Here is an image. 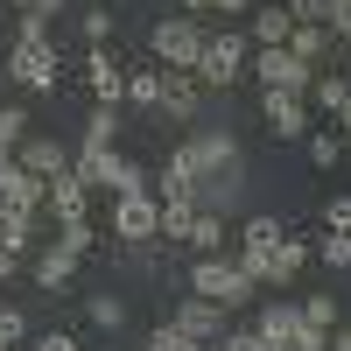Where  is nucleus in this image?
<instances>
[{
  "label": "nucleus",
  "mask_w": 351,
  "mask_h": 351,
  "mask_svg": "<svg viewBox=\"0 0 351 351\" xmlns=\"http://www.w3.org/2000/svg\"><path fill=\"white\" fill-rule=\"evenodd\" d=\"M36 218H43V211H8V204H0V246H8V253H28V246H36Z\"/></svg>",
  "instance_id": "nucleus-19"
},
{
  "label": "nucleus",
  "mask_w": 351,
  "mask_h": 351,
  "mask_svg": "<svg viewBox=\"0 0 351 351\" xmlns=\"http://www.w3.org/2000/svg\"><path fill=\"white\" fill-rule=\"evenodd\" d=\"M260 344H267V337H260V330H225L211 351H260Z\"/></svg>",
  "instance_id": "nucleus-36"
},
{
  "label": "nucleus",
  "mask_w": 351,
  "mask_h": 351,
  "mask_svg": "<svg viewBox=\"0 0 351 351\" xmlns=\"http://www.w3.org/2000/svg\"><path fill=\"white\" fill-rule=\"evenodd\" d=\"M56 239H64V246H71V253L84 260V253L99 246V232H92V218H84V225H64V232H56Z\"/></svg>",
  "instance_id": "nucleus-32"
},
{
  "label": "nucleus",
  "mask_w": 351,
  "mask_h": 351,
  "mask_svg": "<svg viewBox=\"0 0 351 351\" xmlns=\"http://www.w3.org/2000/svg\"><path fill=\"white\" fill-rule=\"evenodd\" d=\"M112 127H120V106H92V120H84V148H112Z\"/></svg>",
  "instance_id": "nucleus-21"
},
{
  "label": "nucleus",
  "mask_w": 351,
  "mask_h": 351,
  "mask_svg": "<svg viewBox=\"0 0 351 351\" xmlns=\"http://www.w3.org/2000/svg\"><path fill=\"white\" fill-rule=\"evenodd\" d=\"M190 225H197V204H162V239H169V246H176V239L190 246Z\"/></svg>",
  "instance_id": "nucleus-22"
},
{
  "label": "nucleus",
  "mask_w": 351,
  "mask_h": 351,
  "mask_svg": "<svg viewBox=\"0 0 351 351\" xmlns=\"http://www.w3.org/2000/svg\"><path fill=\"white\" fill-rule=\"evenodd\" d=\"M148 351H211V344H197L190 330H176V324H162V330L148 337Z\"/></svg>",
  "instance_id": "nucleus-29"
},
{
  "label": "nucleus",
  "mask_w": 351,
  "mask_h": 351,
  "mask_svg": "<svg viewBox=\"0 0 351 351\" xmlns=\"http://www.w3.org/2000/svg\"><path fill=\"white\" fill-rule=\"evenodd\" d=\"M127 99L155 112V106H162V71H127Z\"/></svg>",
  "instance_id": "nucleus-24"
},
{
  "label": "nucleus",
  "mask_w": 351,
  "mask_h": 351,
  "mask_svg": "<svg viewBox=\"0 0 351 351\" xmlns=\"http://www.w3.org/2000/svg\"><path fill=\"white\" fill-rule=\"evenodd\" d=\"M302 267H309V246L281 232V246H274V267H267V288H288V281H295Z\"/></svg>",
  "instance_id": "nucleus-18"
},
{
  "label": "nucleus",
  "mask_w": 351,
  "mask_h": 351,
  "mask_svg": "<svg viewBox=\"0 0 351 351\" xmlns=\"http://www.w3.org/2000/svg\"><path fill=\"white\" fill-rule=\"evenodd\" d=\"M330 351H351V330H330Z\"/></svg>",
  "instance_id": "nucleus-44"
},
{
  "label": "nucleus",
  "mask_w": 351,
  "mask_h": 351,
  "mask_svg": "<svg viewBox=\"0 0 351 351\" xmlns=\"http://www.w3.org/2000/svg\"><path fill=\"white\" fill-rule=\"evenodd\" d=\"M21 337H28V316L21 309H0V351H14Z\"/></svg>",
  "instance_id": "nucleus-34"
},
{
  "label": "nucleus",
  "mask_w": 351,
  "mask_h": 351,
  "mask_svg": "<svg viewBox=\"0 0 351 351\" xmlns=\"http://www.w3.org/2000/svg\"><path fill=\"white\" fill-rule=\"evenodd\" d=\"M232 204H239V169H225V176H204V183H197V211L225 218Z\"/></svg>",
  "instance_id": "nucleus-16"
},
{
  "label": "nucleus",
  "mask_w": 351,
  "mask_h": 351,
  "mask_svg": "<svg viewBox=\"0 0 351 351\" xmlns=\"http://www.w3.org/2000/svg\"><path fill=\"white\" fill-rule=\"evenodd\" d=\"M155 56H162V71H197V56H204L197 14H162L155 21Z\"/></svg>",
  "instance_id": "nucleus-6"
},
{
  "label": "nucleus",
  "mask_w": 351,
  "mask_h": 351,
  "mask_svg": "<svg viewBox=\"0 0 351 351\" xmlns=\"http://www.w3.org/2000/svg\"><path fill=\"white\" fill-rule=\"evenodd\" d=\"M295 309H302V324H316V330H337V295H302Z\"/></svg>",
  "instance_id": "nucleus-27"
},
{
  "label": "nucleus",
  "mask_w": 351,
  "mask_h": 351,
  "mask_svg": "<svg viewBox=\"0 0 351 351\" xmlns=\"http://www.w3.org/2000/svg\"><path fill=\"white\" fill-rule=\"evenodd\" d=\"M36 351H77V337H71V330H49V337H43Z\"/></svg>",
  "instance_id": "nucleus-40"
},
{
  "label": "nucleus",
  "mask_w": 351,
  "mask_h": 351,
  "mask_svg": "<svg viewBox=\"0 0 351 351\" xmlns=\"http://www.w3.org/2000/svg\"><path fill=\"white\" fill-rule=\"evenodd\" d=\"M309 99L324 106V112H337V106L351 99V84H344V77H316V84H309Z\"/></svg>",
  "instance_id": "nucleus-30"
},
{
  "label": "nucleus",
  "mask_w": 351,
  "mask_h": 351,
  "mask_svg": "<svg viewBox=\"0 0 351 351\" xmlns=\"http://www.w3.org/2000/svg\"><path fill=\"white\" fill-rule=\"evenodd\" d=\"M309 253L324 260V267H351V232H330V239H316Z\"/></svg>",
  "instance_id": "nucleus-28"
},
{
  "label": "nucleus",
  "mask_w": 351,
  "mask_h": 351,
  "mask_svg": "<svg viewBox=\"0 0 351 351\" xmlns=\"http://www.w3.org/2000/svg\"><path fill=\"white\" fill-rule=\"evenodd\" d=\"M8 8H14V14H43V21H49L56 8H64V0H8Z\"/></svg>",
  "instance_id": "nucleus-38"
},
{
  "label": "nucleus",
  "mask_w": 351,
  "mask_h": 351,
  "mask_svg": "<svg viewBox=\"0 0 351 351\" xmlns=\"http://www.w3.org/2000/svg\"><path fill=\"white\" fill-rule=\"evenodd\" d=\"M43 218H49L56 232H64V225H84V183H77L71 169L49 183V197H43Z\"/></svg>",
  "instance_id": "nucleus-12"
},
{
  "label": "nucleus",
  "mask_w": 351,
  "mask_h": 351,
  "mask_svg": "<svg viewBox=\"0 0 351 351\" xmlns=\"http://www.w3.org/2000/svg\"><path fill=\"white\" fill-rule=\"evenodd\" d=\"M218 14H253V0H218Z\"/></svg>",
  "instance_id": "nucleus-41"
},
{
  "label": "nucleus",
  "mask_w": 351,
  "mask_h": 351,
  "mask_svg": "<svg viewBox=\"0 0 351 351\" xmlns=\"http://www.w3.org/2000/svg\"><path fill=\"white\" fill-rule=\"evenodd\" d=\"M197 106H204V84H197V71H162V106L155 112H169V120H197Z\"/></svg>",
  "instance_id": "nucleus-10"
},
{
  "label": "nucleus",
  "mask_w": 351,
  "mask_h": 351,
  "mask_svg": "<svg viewBox=\"0 0 351 351\" xmlns=\"http://www.w3.org/2000/svg\"><path fill=\"white\" fill-rule=\"evenodd\" d=\"M14 260H21V253H8V246H0V281H8V274H14Z\"/></svg>",
  "instance_id": "nucleus-42"
},
{
  "label": "nucleus",
  "mask_w": 351,
  "mask_h": 351,
  "mask_svg": "<svg viewBox=\"0 0 351 351\" xmlns=\"http://www.w3.org/2000/svg\"><path fill=\"white\" fill-rule=\"evenodd\" d=\"M288 49L302 56L309 71H324V49H330V28L324 21H295V36H288Z\"/></svg>",
  "instance_id": "nucleus-20"
},
{
  "label": "nucleus",
  "mask_w": 351,
  "mask_h": 351,
  "mask_svg": "<svg viewBox=\"0 0 351 351\" xmlns=\"http://www.w3.org/2000/svg\"><path fill=\"white\" fill-rule=\"evenodd\" d=\"M324 28L337 43H351V0H324Z\"/></svg>",
  "instance_id": "nucleus-31"
},
{
  "label": "nucleus",
  "mask_w": 351,
  "mask_h": 351,
  "mask_svg": "<svg viewBox=\"0 0 351 351\" xmlns=\"http://www.w3.org/2000/svg\"><path fill=\"white\" fill-rule=\"evenodd\" d=\"M141 351H148V344H141Z\"/></svg>",
  "instance_id": "nucleus-47"
},
{
  "label": "nucleus",
  "mask_w": 351,
  "mask_h": 351,
  "mask_svg": "<svg viewBox=\"0 0 351 351\" xmlns=\"http://www.w3.org/2000/svg\"><path fill=\"white\" fill-rule=\"evenodd\" d=\"M169 324H176V330H190L197 344H218V337H225V309H218V302H204V295H183Z\"/></svg>",
  "instance_id": "nucleus-9"
},
{
  "label": "nucleus",
  "mask_w": 351,
  "mask_h": 351,
  "mask_svg": "<svg viewBox=\"0 0 351 351\" xmlns=\"http://www.w3.org/2000/svg\"><path fill=\"white\" fill-rule=\"evenodd\" d=\"M337 155H344L337 134H316V141H309V162H316V169H337Z\"/></svg>",
  "instance_id": "nucleus-33"
},
{
  "label": "nucleus",
  "mask_w": 351,
  "mask_h": 351,
  "mask_svg": "<svg viewBox=\"0 0 351 351\" xmlns=\"http://www.w3.org/2000/svg\"><path fill=\"white\" fill-rule=\"evenodd\" d=\"M288 14L295 21H324V0H288Z\"/></svg>",
  "instance_id": "nucleus-39"
},
{
  "label": "nucleus",
  "mask_w": 351,
  "mask_h": 351,
  "mask_svg": "<svg viewBox=\"0 0 351 351\" xmlns=\"http://www.w3.org/2000/svg\"><path fill=\"white\" fill-rule=\"evenodd\" d=\"M190 295L218 302V309H246V302H253V281L239 274V260H225V253H197V260H190Z\"/></svg>",
  "instance_id": "nucleus-1"
},
{
  "label": "nucleus",
  "mask_w": 351,
  "mask_h": 351,
  "mask_svg": "<svg viewBox=\"0 0 351 351\" xmlns=\"http://www.w3.org/2000/svg\"><path fill=\"white\" fill-rule=\"evenodd\" d=\"M43 197H49V183H43V176H28L21 162H8V169H0V204H8V211H43Z\"/></svg>",
  "instance_id": "nucleus-13"
},
{
  "label": "nucleus",
  "mask_w": 351,
  "mask_h": 351,
  "mask_svg": "<svg viewBox=\"0 0 351 351\" xmlns=\"http://www.w3.org/2000/svg\"><path fill=\"white\" fill-rule=\"evenodd\" d=\"M260 112H267V134L274 141H302L309 134V99H295V92H267Z\"/></svg>",
  "instance_id": "nucleus-8"
},
{
  "label": "nucleus",
  "mask_w": 351,
  "mask_h": 351,
  "mask_svg": "<svg viewBox=\"0 0 351 351\" xmlns=\"http://www.w3.org/2000/svg\"><path fill=\"white\" fill-rule=\"evenodd\" d=\"M84 316H92L99 330H120V324H127V302H120V295H92V302H84Z\"/></svg>",
  "instance_id": "nucleus-26"
},
{
  "label": "nucleus",
  "mask_w": 351,
  "mask_h": 351,
  "mask_svg": "<svg viewBox=\"0 0 351 351\" xmlns=\"http://www.w3.org/2000/svg\"><path fill=\"white\" fill-rule=\"evenodd\" d=\"M246 64H253V43H246V28L204 36V56H197V84H211V92H232V84L246 77Z\"/></svg>",
  "instance_id": "nucleus-2"
},
{
  "label": "nucleus",
  "mask_w": 351,
  "mask_h": 351,
  "mask_svg": "<svg viewBox=\"0 0 351 351\" xmlns=\"http://www.w3.org/2000/svg\"><path fill=\"white\" fill-rule=\"evenodd\" d=\"M274 246H281V218H246V232H239V274H246L253 288H267Z\"/></svg>",
  "instance_id": "nucleus-7"
},
{
  "label": "nucleus",
  "mask_w": 351,
  "mask_h": 351,
  "mask_svg": "<svg viewBox=\"0 0 351 351\" xmlns=\"http://www.w3.org/2000/svg\"><path fill=\"white\" fill-rule=\"evenodd\" d=\"M8 77L28 84V92H56V77H64L56 43H49V36H14V49H8Z\"/></svg>",
  "instance_id": "nucleus-3"
},
{
  "label": "nucleus",
  "mask_w": 351,
  "mask_h": 351,
  "mask_svg": "<svg viewBox=\"0 0 351 351\" xmlns=\"http://www.w3.org/2000/svg\"><path fill=\"white\" fill-rule=\"evenodd\" d=\"M112 239H127V246H148L162 239V197L155 190H134V197H112Z\"/></svg>",
  "instance_id": "nucleus-4"
},
{
  "label": "nucleus",
  "mask_w": 351,
  "mask_h": 351,
  "mask_svg": "<svg viewBox=\"0 0 351 351\" xmlns=\"http://www.w3.org/2000/svg\"><path fill=\"white\" fill-rule=\"evenodd\" d=\"M324 225H330V232H351V197H330V204H324Z\"/></svg>",
  "instance_id": "nucleus-37"
},
{
  "label": "nucleus",
  "mask_w": 351,
  "mask_h": 351,
  "mask_svg": "<svg viewBox=\"0 0 351 351\" xmlns=\"http://www.w3.org/2000/svg\"><path fill=\"white\" fill-rule=\"evenodd\" d=\"M253 77H260V92H295V99H309V84L324 77V71H309L295 49H253V64H246Z\"/></svg>",
  "instance_id": "nucleus-5"
},
{
  "label": "nucleus",
  "mask_w": 351,
  "mask_h": 351,
  "mask_svg": "<svg viewBox=\"0 0 351 351\" xmlns=\"http://www.w3.org/2000/svg\"><path fill=\"white\" fill-rule=\"evenodd\" d=\"M253 330L267 337V344H281V351H288V344H295V330H302V309H295V302H267Z\"/></svg>",
  "instance_id": "nucleus-15"
},
{
  "label": "nucleus",
  "mask_w": 351,
  "mask_h": 351,
  "mask_svg": "<svg viewBox=\"0 0 351 351\" xmlns=\"http://www.w3.org/2000/svg\"><path fill=\"white\" fill-rule=\"evenodd\" d=\"M71 274H77V253H71L64 239H49V246L36 253V281H43V288H64Z\"/></svg>",
  "instance_id": "nucleus-17"
},
{
  "label": "nucleus",
  "mask_w": 351,
  "mask_h": 351,
  "mask_svg": "<svg viewBox=\"0 0 351 351\" xmlns=\"http://www.w3.org/2000/svg\"><path fill=\"white\" fill-rule=\"evenodd\" d=\"M260 351H281V344H260Z\"/></svg>",
  "instance_id": "nucleus-46"
},
{
  "label": "nucleus",
  "mask_w": 351,
  "mask_h": 351,
  "mask_svg": "<svg viewBox=\"0 0 351 351\" xmlns=\"http://www.w3.org/2000/svg\"><path fill=\"white\" fill-rule=\"evenodd\" d=\"M106 36H112V14H106V8H84V43L106 49Z\"/></svg>",
  "instance_id": "nucleus-35"
},
{
  "label": "nucleus",
  "mask_w": 351,
  "mask_h": 351,
  "mask_svg": "<svg viewBox=\"0 0 351 351\" xmlns=\"http://www.w3.org/2000/svg\"><path fill=\"white\" fill-rule=\"evenodd\" d=\"M21 141H28V112L21 106H0V155H14Z\"/></svg>",
  "instance_id": "nucleus-25"
},
{
  "label": "nucleus",
  "mask_w": 351,
  "mask_h": 351,
  "mask_svg": "<svg viewBox=\"0 0 351 351\" xmlns=\"http://www.w3.org/2000/svg\"><path fill=\"white\" fill-rule=\"evenodd\" d=\"M14 162H21L28 176H43V183H56V176L71 169V155H64V141H49V134H28L21 148H14Z\"/></svg>",
  "instance_id": "nucleus-11"
},
{
  "label": "nucleus",
  "mask_w": 351,
  "mask_h": 351,
  "mask_svg": "<svg viewBox=\"0 0 351 351\" xmlns=\"http://www.w3.org/2000/svg\"><path fill=\"white\" fill-rule=\"evenodd\" d=\"M183 8H190V14H218V0H183Z\"/></svg>",
  "instance_id": "nucleus-43"
},
{
  "label": "nucleus",
  "mask_w": 351,
  "mask_h": 351,
  "mask_svg": "<svg viewBox=\"0 0 351 351\" xmlns=\"http://www.w3.org/2000/svg\"><path fill=\"white\" fill-rule=\"evenodd\" d=\"M190 246H197V253H225V218L197 211V225H190Z\"/></svg>",
  "instance_id": "nucleus-23"
},
{
  "label": "nucleus",
  "mask_w": 351,
  "mask_h": 351,
  "mask_svg": "<svg viewBox=\"0 0 351 351\" xmlns=\"http://www.w3.org/2000/svg\"><path fill=\"white\" fill-rule=\"evenodd\" d=\"M337 127H344V134H351V99H344V106H337Z\"/></svg>",
  "instance_id": "nucleus-45"
},
{
  "label": "nucleus",
  "mask_w": 351,
  "mask_h": 351,
  "mask_svg": "<svg viewBox=\"0 0 351 351\" xmlns=\"http://www.w3.org/2000/svg\"><path fill=\"white\" fill-rule=\"evenodd\" d=\"M84 77H92V99H99V106H120V99H127V71L112 64L106 49H92V56H84Z\"/></svg>",
  "instance_id": "nucleus-14"
}]
</instances>
